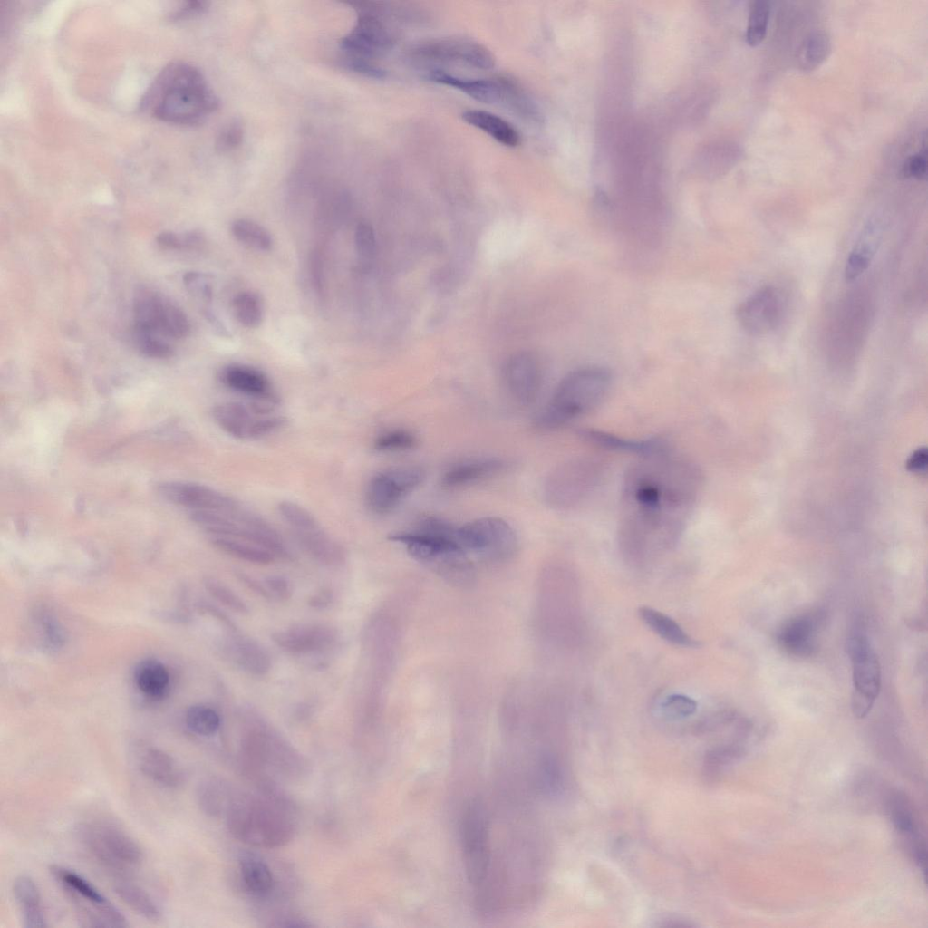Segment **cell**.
I'll use <instances>...</instances> for the list:
<instances>
[{
  "instance_id": "obj_27",
  "label": "cell",
  "mask_w": 928,
  "mask_h": 928,
  "mask_svg": "<svg viewBox=\"0 0 928 928\" xmlns=\"http://www.w3.org/2000/svg\"><path fill=\"white\" fill-rule=\"evenodd\" d=\"M226 641L225 655L243 671L256 676L265 675L271 668L268 652L256 642L238 632Z\"/></svg>"
},
{
  "instance_id": "obj_2",
  "label": "cell",
  "mask_w": 928,
  "mask_h": 928,
  "mask_svg": "<svg viewBox=\"0 0 928 928\" xmlns=\"http://www.w3.org/2000/svg\"><path fill=\"white\" fill-rule=\"evenodd\" d=\"M142 109L162 121L193 126L219 107V101L195 66L174 62L154 78L141 101Z\"/></svg>"
},
{
  "instance_id": "obj_9",
  "label": "cell",
  "mask_w": 928,
  "mask_h": 928,
  "mask_svg": "<svg viewBox=\"0 0 928 928\" xmlns=\"http://www.w3.org/2000/svg\"><path fill=\"white\" fill-rule=\"evenodd\" d=\"M277 508L297 544L313 559L328 566H339L345 562L346 552L343 546L323 528L306 508L287 500L280 502Z\"/></svg>"
},
{
  "instance_id": "obj_16",
  "label": "cell",
  "mask_w": 928,
  "mask_h": 928,
  "mask_svg": "<svg viewBox=\"0 0 928 928\" xmlns=\"http://www.w3.org/2000/svg\"><path fill=\"white\" fill-rule=\"evenodd\" d=\"M51 872L71 896L80 902V905H82V910L89 906L83 913L90 922V926L129 925L124 915L88 880L72 870L58 865L52 866Z\"/></svg>"
},
{
  "instance_id": "obj_29",
  "label": "cell",
  "mask_w": 928,
  "mask_h": 928,
  "mask_svg": "<svg viewBox=\"0 0 928 928\" xmlns=\"http://www.w3.org/2000/svg\"><path fill=\"white\" fill-rule=\"evenodd\" d=\"M507 462L497 458H481L466 460L450 467L442 476L445 487L465 486L497 474L507 468Z\"/></svg>"
},
{
  "instance_id": "obj_5",
  "label": "cell",
  "mask_w": 928,
  "mask_h": 928,
  "mask_svg": "<svg viewBox=\"0 0 928 928\" xmlns=\"http://www.w3.org/2000/svg\"><path fill=\"white\" fill-rule=\"evenodd\" d=\"M192 520L212 536H224L262 547L276 557L289 558L282 536L256 514L237 508L228 511H191Z\"/></svg>"
},
{
  "instance_id": "obj_10",
  "label": "cell",
  "mask_w": 928,
  "mask_h": 928,
  "mask_svg": "<svg viewBox=\"0 0 928 928\" xmlns=\"http://www.w3.org/2000/svg\"><path fill=\"white\" fill-rule=\"evenodd\" d=\"M457 540L468 554L490 562L508 560L518 545L512 527L496 517L478 518L459 527Z\"/></svg>"
},
{
  "instance_id": "obj_32",
  "label": "cell",
  "mask_w": 928,
  "mask_h": 928,
  "mask_svg": "<svg viewBox=\"0 0 928 928\" xmlns=\"http://www.w3.org/2000/svg\"><path fill=\"white\" fill-rule=\"evenodd\" d=\"M462 119L507 147H517L520 143V135L517 129L494 113L482 110H467L462 113Z\"/></svg>"
},
{
  "instance_id": "obj_26",
  "label": "cell",
  "mask_w": 928,
  "mask_h": 928,
  "mask_svg": "<svg viewBox=\"0 0 928 928\" xmlns=\"http://www.w3.org/2000/svg\"><path fill=\"white\" fill-rule=\"evenodd\" d=\"M220 380L227 388L237 392L268 402L277 401L268 378L251 366L228 365L221 371Z\"/></svg>"
},
{
  "instance_id": "obj_30",
  "label": "cell",
  "mask_w": 928,
  "mask_h": 928,
  "mask_svg": "<svg viewBox=\"0 0 928 928\" xmlns=\"http://www.w3.org/2000/svg\"><path fill=\"white\" fill-rule=\"evenodd\" d=\"M140 768L149 779L165 788L178 787L184 777L174 758L158 749H150L142 755Z\"/></svg>"
},
{
  "instance_id": "obj_41",
  "label": "cell",
  "mask_w": 928,
  "mask_h": 928,
  "mask_svg": "<svg viewBox=\"0 0 928 928\" xmlns=\"http://www.w3.org/2000/svg\"><path fill=\"white\" fill-rule=\"evenodd\" d=\"M185 720L191 731L201 736L216 733L220 726L218 713L206 705L191 706L187 710Z\"/></svg>"
},
{
  "instance_id": "obj_4",
  "label": "cell",
  "mask_w": 928,
  "mask_h": 928,
  "mask_svg": "<svg viewBox=\"0 0 928 928\" xmlns=\"http://www.w3.org/2000/svg\"><path fill=\"white\" fill-rule=\"evenodd\" d=\"M388 537L402 545L412 558L447 582L459 586L473 583V562L456 538L419 529L395 532Z\"/></svg>"
},
{
  "instance_id": "obj_50",
  "label": "cell",
  "mask_w": 928,
  "mask_h": 928,
  "mask_svg": "<svg viewBox=\"0 0 928 928\" xmlns=\"http://www.w3.org/2000/svg\"><path fill=\"white\" fill-rule=\"evenodd\" d=\"M184 283L192 294L199 295L205 301H211L212 285L208 276L198 272H189L184 276Z\"/></svg>"
},
{
  "instance_id": "obj_11",
  "label": "cell",
  "mask_w": 928,
  "mask_h": 928,
  "mask_svg": "<svg viewBox=\"0 0 928 928\" xmlns=\"http://www.w3.org/2000/svg\"><path fill=\"white\" fill-rule=\"evenodd\" d=\"M846 650L852 662V710L862 719L869 713L880 691V663L867 636L860 630L848 636Z\"/></svg>"
},
{
  "instance_id": "obj_42",
  "label": "cell",
  "mask_w": 928,
  "mask_h": 928,
  "mask_svg": "<svg viewBox=\"0 0 928 928\" xmlns=\"http://www.w3.org/2000/svg\"><path fill=\"white\" fill-rule=\"evenodd\" d=\"M770 14L769 4L764 0L752 3L745 39L749 46L760 44L766 37Z\"/></svg>"
},
{
  "instance_id": "obj_43",
  "label": "cell",
  "mask_w": 928,
  "mask_h": 928,
  "mask_svg": "<svg viewBox=\"0 0 928 928\" xmlns=\"http://www.w3.org/2000/svg\"><path fill=\"white\" fill-rule=\"evenodd\" d=\"M418 440L409 430L399 429L389 430L380 435L374 441V449L378 451H398L412 449Z\"/></svg>"
},
{
  "instance_id": "obj_31",
  "label": "cell",
  "mask_w": 928,
  "mask_h": 928,
  "mask_svg": "<svg viewBox=\"0 0 928 928\" xmlns=\"http://www.w3.org/2000/svg\"><path fill=\"white\" fill-rule=\"evenodd\" d=\"M12 891L18 904L24 926L36 928L47 926L45 914L41 904V894L35 882L28 875L17 876Z\"/></svg>"
},
{
  "instance_id": "obj_13",
  "label": "cell",
  "mask_w": 928,
  "mask_h": 928,
  "mask_svg": "<svg viewBox=\"0 0 928 928\" xmlns=\"http://www.w3.org/2000/svg\"><path fill=\"white\" fill-rule=\"evenodd\" d=\"M460 828L466 875L470 884L478 887L486 880L490 865L489 826L479 802L472 801L467 807Z\"/></svg>"
},
{
  "instance_id": "obj_54",
  "label": "cell",
  "mask_w": 928,
  "mask_h": 928,
  "mask_svg": "<svg viewBox=\"0 0 928 928\" xmlns=\"http://www.w3.org/2000/svg\"><path fill=\"white\" fill-rule=\"evenodd\" d=\"M892 819L894 826L903 833L914 834V823L908 809L903 806L901 800L893 805Z\"/></svg>"
},
{
  "instance_id": "obj_53",
  "label": "cell",
  "mask_w": 928,
  "mask_h": 928,
  "mask_svg": "<svg viewBox=\"0 0 928 928\" xmlns=\"http://www.w3.org/2000/svg\"><path fill=\"white\" fill-rule=\"evenodd\" d=\"M742 754V750L739 747L735 746H724L713 749L708 754L707 762L711 767L723 766L730 763L731 761L739 759Z\"/></svg>"
},
{
  "instance_id": "obj_1",
  "label": "cell",
  "mask_w": 928,
  "mask_h": 928,
  "mask_svg": "<svg viewBox=\"0 0 928 928\" xmlns=\"http://www.w3.org/2000/svg\"><path fill=\"white\" fill-rule=\"evenodd\" d=\"M702 485L700 468L671 449L632 464L623 479L617 527V545L624 561L646 566L674 548Z\"/></svg>"
},
{
  "instance_id": "obj_34",
  "label": "cell",
  "mask_w": 928,
  "mask_h": 928,
  "mask_svg": "<svg viewBox=\"0 0 928 928\" xmlns=\"http://www.w3.org/2000/svg\"><path fill=\"white\" fill-rule=\"evenodd\" d=\"M830 52L828 34L823 31L812 32L804 38L798 50V65L803 72H812L826 61Z\"/></svg>"
},
{
  "instance_id": "obj_6",
  "label": "cell",
  "mask_w": 928,
  "mask_h": 928,
  "mask_svg": "<svg viewBox=\"0 0 928 928\" xmlns=\"http://www.w3.org/2000/svg\"><path fill=\"white\" fill-rule=\"evenodd\" d=\"M604 464L593 457H577L556 466L545 479L543 497L552 508L571 509L596 489L604 478Z\"/></svg>"
},
{
  "instance_id": "obj_25",
  "label": "cell",
  "mask_w": 928,
  "mask_h": 928,
  "mask_svg": "<svg viewBox=\"0 0 928 928\" xmlns=\"http://www.w3.org/2000/svg\"><path fill=\"white\" fill-rule=\"evenodd\" d=\"M884 228L877 218L864 226L846 263L844 275L847 283L856 280L869 267L881 244Z\"/></svg>"
},
{
  "instance_id": "obj_19",
  "label": "cell",
  "mask_w": 928,
  "mask_h": 928,
  "mask_svg": "<svg viewBox=\"0 0 928 928\" xmlns=\"http://www.w3.org/2000/svg\"><path fill=\"white\" fill-rule=\"evenodd\" d=\"M782 313V303L778 290L773 286H764L737 308L736 317L748 334L754 336L765 335L773 331L778 324Z\"/></svg>"
},
{
  "instance_id": "obj_28",
  "label": "cell",
  "mask_w": 928,
  "mask_h": 928,
  "mask_svg": "<svg viewBox=\"0 0 928 928\" xmlns=\"http://www.w3.org/2000/svg\"><path fill=\"white\" fill-rule=\"evenodd\" d=\"M818 626L817 615L806 614L789 620L780 630L778 641L784 650L796 656H809L815 650Z\"/></svg>"
},
{
  "instance_id": "obj_8",
  "label": "cell",
  "mask_w": 928,
  "mask_h": 928,
  "mask_svg": "<svg viewBox=\"0 0 928 928\" xmlns=\"http://www.w3.org/2000/svg\"><path fill=\"white\" fill-rule=\"evenodd\" d=\"M358 11L353 28L344 35L340 45L346 58L374 62L373 59L391 50L396 34L384 22L382 3H352Z\"/></svg>"
},
{
  "instance_id": "obj_15",
  "label": "cell",
  "mask_w": 928,
  "mask_h": 928,
  "mask_svg": "<svg viewBox=\"0 0 928 928\" xmlns=\"http://www.w3.org/2000/svg\"><path fill=\"white\" fill-rule=\"evenodd\" d=\"M261 403L244 404L228 401L217 405L213 417L227 434L239 440H251L269 434L283 426L285 419L270 415Z\"/></svg>"
},
{
  "instance_id": "obj_17",
  "label": "cell",
  "mask_w": 928,
  "mask_h": 928,
  "mask_svg": "<svg viewBox=\"0 0 928 928\" xmlns=\"http://www.w3.org/2000/svg\"><path fill=\"white\" fill-rule=\"evenodd\" d=\"M424 478V470L415 466L392 468L377 473L367 486L368 508L379 515L391 512L405 496L421 484Z\"/></svg>"
},
{
  "instance_id": "obj_12",
  "label": "cell",
  "mask_w": 928,
  "mask_h": 928,
  "mask_svg": "<svg viewBox=\"0 0 928 928\" xmlns=\"http://www.w3.org/2000/svg\"><path fill=\"white\" fill-rule=\"evenodd\" d=\"M135 332L169 338L186 337L190 331L185 313L160 294L140 288L133 300Z\"/></svg>"
},
{
  "instance_id": "obj_22",
  "label": "cell",
  "mask_w": 928,
  "mask_h": 928,
  "mask_svg": "<svg viewBox=\"0 0 928 928\" xmlns=\"http://www.w3.org/2000/svg\"><path fill=\"white\" fill-rule=\"evenodd\" d=\"M274 643L293 654L321 652L332 648L337 641V631L324 624H299L272 633Z\"/></svg>"
},
{
  "instance_id": "obj_46",
  "label": "cell",
  "mask_w": 928,
  "mask_h": 928,
  "mask_svg": "<svg viewBox=\"0 0 928 928\" xmlns=\"http://www.w3.org/2000/svg\"><path fill=\"white\" fill-rule=\"evenodd\" d=\"M157 242L166 248L193 249L199 247L203 244V236L198 231L188 232L184 235L163 232L158 235Z\"/></svg>"
},
{
  "instance_id": "obj_35",
  "label": "cell",
  "mask_w": 928,
  "mask_h": 928,
  "mask_svg": "<svg viewBox=\"0 0 928 928\" xmlns=\"http://www.w3.org/2000/svg\"><path fill=\"white\" fill-rule=\"evenodd\" d=\"M114 892L126 905L142 917L150 921L160 917L161 912L157 903L139 885L127 882L118 883Z\"/></svg>"
},
{
  "instance_id": "obj_39",
  "label": "cell",
  "mask_w": 928,
  "mask_h": 928,
  "mask_svg": "<svg viewBox=\"0 0 928 928\" xmlns=\"http://www.w3.org/2000/svg\"><path fill=\"white\" fill-rule=\"evenodd\" d=\"M240 872L247 890L255 894H265L273 886V875L262 861L246 857L240 863Z\"/></svg>"
},
{
  "instance_id": "obj_57",
  "label": "cell",
  "mask_w": 928,
  "mask_h": 928,
  "mask_svg": "<svg viewBox=\"0 0 928 928\" xmlns=\"http://www.w3.org/2000/svg\"><path fill=\"white\" fill-rule=\"evenodd\" d=\"M205 6V2H188L185 5L179 8L172 16L173 18H182L193 15L202 12L206 8Z\"/></svg>"
},
{
  "instance_id": "obj_52",
  "label": "cell",
  "mask_w": 928,
  "mask_h": 928,
  "mask_svg": "<svg viewBox=\"0 0 928 928\" xmlns=\"http://www.w3.org/2000/svg\"><path fill=\"white\" fill-rule=\"evenodd\" d=\"M272 600L287 601L293 594L291 583L284 576L271 575L264 580Z\"/></svg>"
},
{
  "instance_id": "obj_58",
  "label": "cell",
  "mask_w": 928,
  "mask_h": 928,
  "mask_svg": "<svg viewBox=\"0 0 928 928\" xmlns=\"http://www.w3.org/2000/svg\"><path fill=\"white\" fill-rule=\"evenodd\" d=\"M909 466L914 471L923 470L926 467L925 450H918L915 452L910 459Z\"/></svg>"
},
{
  "instance_id": "obj_38",
  "label": "cell",
  "mask_w": 928,
  "mask_h": 928,
  "mask_svg": "<svg viewBox=\"0 0 928 928\" xmlns=\"http://www.w3.org/2000/svg\"><path fill=\"white\" fill-rule=\"evenodd\" d=\"M231 231L237 241L255 250L268 251L273 246L270 233L253 220L237 219L232 223Z\"/></svg>"
},
{
  "instance_id": "obj_40",
  "label": "cell",
  "mask_w": 928,
  "mask_h": 928,
  "mask_svg": "<svg viewBox=\"0 0 928 928\" xmlns=\"http://www.w3.org/2000/svg\"><path fill=\"white\" fill-rule=\"evenodd\" d=\"M237 320L246 328H256L263 321V306L260 299L252 292L237 294L232 302Z\"/></svg>"
},
{
  "instance_id": "obj_18",
  "label": "cell",
  "mask_w": 928,
  "mask_h": 928,
  "mask_svg": "<svg viewBox=\"0 0 928 928\" xmlns=\"http://www.w3.org/2000/svg\"><path fill=\"white\" fill-rule=\"evenodd\" d=\"M431 82L451 86L471 98L488 104H501L507 108L514 99L518 83L508 77L492 79H467L455 76L442 70H431L427 73Z\"/></svg>"
},
{
  "instance_id": "obj_33",
  "label": "cell",
  "mask_w": 928,
  "mask_h": 928,
  "mask_svg": "<svg viewBox=\"0 0 928 928\" xmlns=\"http://www.w3.org/2000/svg\"><path fill=\"white\" fill-rule=\"evenodd\" d=\"M640 619L662 640L676 646L695 647L698 643L672 618L649 606L638 610Z\"/></svg>"
},
{
  "instance_id": "obj_3",
  "label": "cell",
  "mask_w": 928,
  "mask_h": 928,
  "mask_svg": "<svg viewBox=\"0 0 928 928\" xmlns=\"http://www.w3.org/2000/svg\"><path fill=\"white\" fill-rule=\"evenodd\" d=\"M612 381L611 372L602 366H585L570 372L536 415L535 426L544 430H556L592 411L607 396Z\"/></svg>"
},
{
  "instance_id": "obj_14",
  "label": "cell",
  "mask_w": 928,
  "mask_h": 928,
  "mask_svg": "<svg viewBox=\"0 0 928 928\" xmlns=\"http://www.w3.org/2000/svg\"><path fill=\"white\" fill-rule=\"evenodd\" d=\"M410 56L417 61L455 63L488 70L495 64L492 53L482 44L467 37H442L414 44Z\"/></svg>"
},
{
  "instance_id": "obj_44",
  "label": "cell",
  "mask_w": 928,
  "mask_h": 928,
  "mask_svg": "<svg viewBox=\"0 0 928 928\" xmlns=\"http://www.w3.org/2000/svg\"><path fill=\"white\" fill-rule=\"evenodd\" d=\"M206 585L212 596L225 606L241 614H248L246 604L225 585L217 580H208Z\"/></svg>"
},
{
  "instance_id": "obj_48",
  "label": "cell",
  "mask_w": 928,
  "mask_h": 928,
  "mask_svg": "<svg viewBox=\"0 0 928 928\" xmlns=\"http://www.w3.org/2000/svg\"><path fill=\"white\" fill-rule=\"evenodd\" d=\"M354 243L358 256L370 260L376 252V237L372 227L366 222H360L355 228Z\"/></svg>"
},
{
  "instance_id": "obj_55",
  "label": "cell",
  "mask_w": 928,
  "mask_h": 928,
  "mask_svg": "<svg viewBox=\"0 0 928 928\" xmlns=\"http://www.w3.org/2000/svg\"><path fill=\"white\" fill-rule=\"evenodd\" d=\"M334 600V592L329 588H323L308 600V604L315 609H324L328 607Z\"/></svg>"
},
{
  "instance_id": "obj_45",
  "label": "cell",
  "mask_w": 928,
  "mask_h": 928,
  "mask_svg": "<svg viewBox=\"0 0 928 928\" xmlns=\"http://www.w3.org/2000/svg\"><path fill=\"white\" fill-rule=\"evenodd\" d=\"M662 710L671 719H683L695 713L697 702L687 695L672 694L662 703Z\"/></svg>"
},
{
  "instance_id": "obj_47",
  "label": "cell",
  "mask_w": 928,
  "mask_h": 928,
  "mask_svg": "<svg viewBox=\"0 0 928 928\" xmlns=\"http://www.w3.org/2000/svg\"><path fill=\"white\" fill-rule=\"evenodd\" d=\"M136 339L139 350L146 356L164 359L173 353L171 346L157 335L136 333Z\"/></svg>"
},
{
  "instance_id": "obj_20",
  "label": "cell",
  "mask_w": 928,
  "mask_h": 928,
  "mask_svg": "<svg viewBox=\"0 0 928 928\" xmlns=\"http://www.w3.org/2000/svg\"><path fill=\"white\" fill-rule=\"evenodd\" d=\"M235 833L255 844H277L287 836L286 825L268 808L238 807L232 812Z\"/></svg>"
},
{
  "instance_id": "obj_21",
  "label": "cell",
  "mask_w": 928,
  "mask_h": 928,
  "mask_svg": "<svg viewBox=\"0 0 928 928\" xmlns=\"http://www.w3.org/2000/svg\"><path fill=\"white\" fill-rule=\"evenodd\" d=\"M503 377L511 398L518 404L533 403L541 384V370L536 356L529 352L512 354L505 362Z\"/></svg>"
},
{
  "instance_id": "obj_24",
  "label": "cell",
  "mask_w": 928,
  "mask_h": 928,
  "mask_svg": "<svg viewBox=\"0 0 928 928\" xmlns=\"http://www.w3.org/2000/svg\"><path fill=\"white\" fill-rule=\"evenodd\" d=\"M577 433L583 440L596 447L634 454L639 458L654 455L671 449L669 442L661 437L631 440L594 429H581Z\"/></svg>"
},
{
  "instance_id": "obj_56",
  "label": "cell",
  "mask_w": 928,
  "mask_h": 928,
  "mask_svg": "<svg viewBox=\"0 0 928 928\" xmlns=\"http://www.w3.org/2000/svg\"><path fill=\"white\" fill-rule=\"evenodd\" d=\"M237 577L249 589H251L253 592L256 593L257 594H259L263 598L267 599V600H271L272 599L271 595H270L269 592L267 591V589H266V587L264 583L262 584L259 581L252 578L251 576L246 575L242 574V573L238 574Z\"/></svg>"
},
{
  "instance_id": "obj_7",
  "label": "cell",
  "mask_w": 928,
  "mask_h": 928,
  "mask_svg": "<svg viewBox=\"0 0 928 928\" xmlns=\"http://www.w3.org/2000/svg\"><path fill=\"white\" fill-rule=\"evenodd\" d=\"M78 835L88 853L110 869L130 871L143 860V852L138 843L111 823L94 821L82 824Z\"/></svg>"
},
{
  "instance_id": "obj_23",
  "label": "cell",
  "mask_w": 928,
  "mask_h": 928,
  "mask_svg": "<svg viewBox=\"0 0 928 928\" xmlns=\"http://www.w3.org/2000/svg\"><path fill=\"white\" fill-rule=\"evenodd\" d=\"M169 501L191 511H228L238 507L230 496L193 482H168L160 487Z\"/></svg>"
},
{
  "instance_id": "obj_51",
  "label": "cell",
  "mask_w": 928,
  "mask_h": 928,
  "mask_svg": "<svg viewBox=\"0 0 928 928\" xmlns=\"http://www.w3.org/2000/svg\"><path fill=\"white\" fill-rule=\"evenodd\" d=\"M927 172L926 150L908 157L902 167V174L904 178H914L924 179Z\"/></svg>"
},
{
  "instance_id": "obj_36",
  "label": "cell",
  "mask_w": 928,
  "mask_h": 928,
  "mask_svg": "<svg viewBox=\"0 0 928 928\" xmlns=\"http://www.w3.org/2000/svg\"><path fill=\"white\" fill-rule=\"evenodd\" d=\"M135 682L144 694L152 698H160L167 691L169 676L167 669L160 662L146 661L138 666L135 672Z\"/></svg>"
},
{
  "instance_id": "obj_37",
  "label": "cell",
  "mask_w": 928,
  "mask_h": 928,
  "mask_svg": "<svg viewBox=\"0 0 928 928\" xmlns=\"http://www.w3.org/2000/svg\"><path fill=\"white\" fill-rule=\"evenodd\" d=\"M211 542L224 553L249 563L268 565L275 560V556L269 551L243 540L212 536Z\"/></svg>"
},
{
  "instance_id": "obj_49",
  "label": "cell",
  "mask_w": 928,
  "mask_h": 928,
  "mask_svg": "<svg viewBox=\"0 0 928 928\" xmlns=\"http://www.w3.org/2000/svg\"><path fill=\"white\" fill-rule=\"evenodd\" d=\"M244 130L238 121L227 123L218 133L217 148L220 151H227L237 148L243 140Z\"/></svg>"
}]
</instances>
